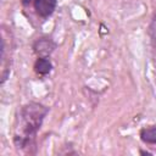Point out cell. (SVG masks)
Returning a JSON list of instances; mask_svg holds the SVG:
<instances>
[{
  "label": "cell",
  "mask_w": 156,
  "mask_h": 156,
  "mask_svg": "<svg viewBox=\"0 0 156 156\" xmlns=\"http://www.w3.org/2000/svg\"><path fill=\"white\" fill-rule=\"evenodd\" d=\"M50 108L38 101H28L23 104L16 113L13 124L12 143L17 152L35 154L37 138L45 117Z\"/></svg>",
  "instance_id": "1"
},
{
  "label": "cell",
  "mask_w": 156,
  "mask_h": 156,
  "mask_svg": "<svg viewBox=\"0 0 156 156\" xmlns=\"http://www.w3.org/2000/svg\"><path fill=\"white\" fill-rule=\"evenodd\" d=\"M13 35L9 26H1V56H0V84L2 85L10 77L13 57Z\"/></svg>",
  "instance_id": "2"
},
{
  "label": "cell",
  "mask_w": 156,
  "mask_h": 156,
  "mask_svg": "<svg viewBox=\"0 0 156 156\" xmlns=\"http://www.w3.org/2000/svg\"><path fill=\"white\" fill-rule=\"evenodd\" d=\"M23 7L32 6L34 13L40 20L49 18L57 7V0H21Z\"/></svg>",
  "instance_id": "3"
},
{
  "label": "cell",
  "mask_w": 156,
  "mask_h": 156,
  "mask_svg": "<svg viewBox=\"0 0 156 156\" xmlns=\"http://www.w3.org/2000/svg\"><path fill=\"white\" fill-rule=\"evenodd\" d=\"M56 48H57L56 41L48 35H41V37L37 38L32 45L33 52L37 55V57L50 56L55 51Z\"/></svg>",
  "instance_id": "4"
},
{
  "label": "cell",
  "mask_w": 156,
  "mask_h": 156,
  "mask_svg": "<svg viewBox=\"0 0 156 156\" xmlns=\"http://www.w3.org/2000/svg\"><path fill=\"white\" fill-rule=\"evenodd\" d=\"M54 68V65L50 60V56H43V57H37L33 65V71L35 72L37 76L39 77H45L48 76Z\"/></svg>",
  "instance_id": "5"
},
{
  "label": "cell",
  "mask_w": 156,
  "mask_h": 156,
  "mask_svg": "<svg viewBox=\"0 0 156 156\" xmlns=\"http://www.w3.org/2000/svg\"><path fill=\"white\" fill-rule=\"evenodd\" d=\"M139 138L146 145H156V124L143 127L139 130Z\"/></svg>",
  "instance_id": "6"
},
{
  "label": "cell",
  "mask_w": 156,
  "mask_h": 156,
  "mask_svg": "<svg viewBox=\"0 0 156 156\" xmlns=\"http://www.w3.org/2000/svg\"><path fill=\"white\" fill-rule=\"evenodd\" d=\"M147 34L150 38V44H151V50L154 54V57L156 60V11L154 12L151 21L149 23V28H147Z\"/></svg>",
  "instance_id": "7"
}]
</instances>
